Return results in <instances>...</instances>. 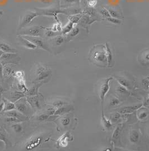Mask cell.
<instances>
[{"label":"cell","mask_w":149,"mask_h":151,"mask_svg":"<svg viewBox=\"0 0 149 151\" xmlns=\"http://www.w3.org/2000/svg\"><path fill=\"white\" fill-rule=\"evenodd\" d=\"M18 39L19 40L20 45L24 46L26 49H31V50H35L37 46L35 44H34L31 41L26 38L25 37L21 35L18 36Z\"/></svg>","instance_id":"10"},{"label":"cell","mask_w":149,"mask_h":151,"mask_svg":"<svg viewBox=\"0 0 149 151\" xmlns=\"http://www.w3.org/2000/svg\"><path fill=\"white\" fill-rule=\"evenodd\" d=\"M25 96H26L25 93L23 92H21L19 90L18 91H13L12 92H10L9 93L6 99L12 101L13 103H15L17 101H19L22 98H24Z\"/></svg>","instance_id":"12"},{"label":"cell","mask_w":149,"mask_h":151,"mask_svg":"<svg viewBox=\"0 0 149 151\" xmlns=\"http://www.w3.org/2000/svg\"><path fill=\"white\" fill-rule=\"evenodd\" d=\"M79 32H80V29L79 28L77 27L73 28L72 31L68 33V36L69 37H74L76 36L79 33Z\"/></svg>","instance_id":"34"},{"label":"cell","mask_w":149,"mask_h":151,"mask_svg":"<svg viewBox=\"0 0 149 151\" xmlns=\"http://www.w3.org/2000/svg\"><path fill=\"white\" fill-rule=\"evenodd\" d=\"M45 35L47 37H55L59 35V32L53 31L52 30H46L45 33Z\"/></svg>","instance_id":"31"},{"label":"cell","mask_w":149,"mask_h":151,"mask_svg":"<svg viewBox=\"0 0 149 151\" xmlns=\"http://www.w3.org/2000/svg\"><path fill=\"white\" fill-rule=\"evenodd\" d=\"M116 90H117V91H118V93L122 94H126L128 93V89L122 85L119 86L116 89Z\"/></svg>","instance_id":"38"},{"label":"cell","mask_w":149,"mask_h":151,"mask_svg":"<svg viewBox=\"0 0 149 151\" xmlns=\"http://www.w3.org/2000/svg\"><path fill=\"white\" fill-rule=\"evenodd\" d=\"M43 138L42 136L37 135L33 137L25 144V149L26 151H31L37 148L42 143Z\"/></svg>","instance_id":"7"},{"label":"cell","mask_w":149,"mask_h":151,"mask_svg":"<svg viewBox=\"0 0 149 151\" xmlns=\"http://www.w3.org/2000/svg\"><path fill=\"white\" fill-rule=\"evenodd\" d=\"M4 78V66L0 63V79H3Z\"/></svg>","instance_id":"47"},{"label":"cell","mask_w":149,"mask_h":151,"mask_svg":"<svg viewBox=\"0 0 149 151\" xmlns=\"http://www.w3.org/2000/svg\"><path fill=\"white\" fill-rule=\"evenodd\" d=\"M143 86L146 88H149V81L147 80H143Z\"/></svg>","instance_id":"49"},{"label":"cell","mask_w":149,"mask_h":151,"mask_svg":"<svg viewBox=\"0 0 149 151\" xmlns=\"http://www.w3.org/2000/svg\"><path fill=\"white\" fill-rule=\"evenodd\" d=\"M71 109H72L71 107H68V106L64 107V106H63L62 107L58 108L55 113V114L57 115V116L62 115V114H64L65 113L70 112V111H71Z\"/></svg>","instance_id":"21"},{"label":"cell","mask_w":149,"mask_h":151,"mask_svg":"<svg viewBox=\"0 0 149 151\" xmlns=\"http://www.w3.org/2000/svg\"><path fill=\"white\" fill-rule=\"evenodd\" d=\"M120 132H121L120 127L118 126L116 129V130H114V132H113L112 139H114V140H117L119 138V137Z\"/></svg>","instance_id":"41"},{"label":"cell","mask_w":149,"mask_h":151,"mask_svg":"<svg viewBox=\"0 0 149 151\" xmlns=\"http://www.w3.org/2000/svg\"><path fill=\"white\" fill-rule=\"evenodd\" d=\"M15 107L16 110L28 117H29V115L31 113V107L27 102L26 98L25 99L24 97L22 98L17 101L15 103Z\"/></svg>","instance_id":"4"},{"label":"cell","mask_w":149,"mask_h":151,"mask_svg":"<svg viewBox=\"0 0 149 151\" xmlns=\"http://www.w3.org/2000/svg\"><path fill=\"white\" fill-rule=\"evenodd\" d=\"M26 100L31 107L34 109H40V104L38 95L35 96H26Z\"/></svg>","instance_id":"9"},{"label":"cell","mask_w":149,"mask_h":151,"mask_svg":"<svg viewBox=\"0 0 149 151\" xmlns=\"http://www.w3.org/2000/svg\"><path fill=\"white\" fill-rule=\"evenodd\" d=\"M3 101L4 102V108L2 112L9 111L11 110H13V109H16L15 103L7 99L6 98H4L3 99Z\"/></svg>","instance_id":"17"},{"label":"cell","mask_w":149,"mask_h":151,"mask_svg":"<svg viewBox=\"0 0 149 151\" xmlns=\"http://www.w3.org/2000/svg\"><path fill=\"white\" fill-rule=\"evenodd\" d=\"M76 0H60V2H61V4H71L74 2Z\"/></svg>","instance_id":"48"},{"label":"cell","mask_w":149,"mask_h":151,"mask_svg":"<svg viewBox=\"0 0 149 151\" xmlns=\"http://www.w3.org/2000/svg\"><path fill=\"white\" fill-rule=\"evenodd\" d=\"M49 117H50V115L48 114L47 113H42L39 116H38L37 119L38 121L43 122L44 121H47Z\"/></svg>","instance_id":"33"},{"label":"cell","mask_w":149,"mask_h":151,"mask_svg":"<svg viewBox=\"0 0 149 151\" xmlns=\"http://www.w3.org/2000/svg\"><path fill=\"white\" fill-rule=\"evenodd\" d=\"M80 18H81V16L76 15L70 16L68 17V19L70 20V21L72 22L74 24H75V23H77L79 21V20L80 19Z\"/></svg>","instance_id":"36"},{"label":"cell","mask_w":149,"mask_h":151,"mask_svg":"<svg viewBox=\"0 0 149 151\" xmlns=\"http://www.w3.org/2000/svg\"><path fill=\"white\" fill-rule=\"evenodd\" d=\"M40 1H41L42 2H43V3H45V4H46V3H48V2H47V0H39Z\"/></svg>","instance_id":"53"},{"label":"cell","mask_w":149,"mask_h":151,"mask_svg":"<svg viewBox=\"0 0 149 151\" xmlns=\"http://www.w3.org/2000/svg\"><path fill=\"white\" fill-rule=\"evenodd\" d=\"M65 39L61 35H58L54 37V42L57 46H61L64 42Z\"/></svg>","instance_id":"30"},{"label":"cell","mask_w":149,"mask_h":151,"mask_svg":"<svg viewBox=\"0 0 149 151\" xmlns=\"http://www.w3.org/2000/svg\"><path fill=\"white\" fill-rule=\"evenodd\" d=\"M57 109V108H56V107H54L53 106H52V107H50V108H48L47 111V113L48 114H49L50 116L53 115V114H55V113Z\"/></svg>","instance_id":"43"},{"label":"cell","mask_w":149,"mask_h":151,"mask_svg":"<svg viewBox=\"0 0 149 151\" xmlns=\"http://www.w3.org/2000/svg\"><path fill=\"white\" fill-rule=\"evenodd\" d=\"M15 70L11 68V67L9 66V64L4 66V76L6 77H9L11 76H13Z\"/></svg>","instance_id":"24"},{"label":"cell","mask_w":149,"mask_h":151,"mask_svg":"<svg viewBox=\"0 0 149 151\" xmlns=\"http://www.w3.org/2000/svg\"><path fill=\"white\" fill-rule=\"evenodd\" d=\"M71 122V119L68 116H65L61 120V123L63 127H67Z\"/></svg>","instance_id":"32"},{"label":"cell","mask_w":149,"mask_h":151,"mask_svg":"<svg viewBox=\"0 0 149 151\" xmlns=\"http://www.w3.org/2000/svg\"><path fill=\"white\" fill-rule=\"evenodd\" d=\"M3 113H5L4 114L6 116L16 117L18 119H19L22 120L23 122L29 120V117H28V116L24 115V114L20 112L19 111H18L16 109H13V110L5 112H3Z\"/></svg>","instance_id":"11"},{"label":"cell","mask_w":149,"mask_h":151,"mask_svg":"<svg viewBox=\"0 0 149 151\" xmlns=\"http://www.w3.org/2000/svg\"><path fill=\"white\" fill-rule=\"evenodd\" d=\"M140 139V134L136 130H133L131 132L130 140L132 143H136Z\"/></svg>","instance_id":"22"},{"label":"cell","mask_w":149,"mask_h":151,"mask_svg":"<svg viewBox=\"0 0 149 151\" xmlns=\"http://www.w3.org/2000/svg\"><path fill=\"white\" fill-rule=\"evenodd\" d=\"M148 113L146 112H143L140 113L138 116V117L140 120H143L145 119H146L148 117Z\"/></svg>","instance_id":"46"},{"label":"cell","mask_w":149,"mask_h":151,"mask_svg":"<svg viewBox=\"0 0 149 151\" xmlns=\"http://www.w3.org/2000/svg\"><path fill=\"white\" fill-rule=\"evenodd\" d=\"M13 77H16V78H18V80L21 79V78H24V71H22V70H19V71L15 72Z\"/></svg>","instance_id":"37"},{"label":"cell","mask_w":149,"mask_h":151,"mask_svg":"<svg viewBox=\"0 0 149 151\" xmlns=\"http://www.w3.org/2000/svg\"><path fill=\"white\" fill-rule=\"evenodd\" d=\"M40 29H42L40 26H34L26 28L24 30H22L18 34V35L21 36H38L39 37L41 35Z\"/></svg>","instance_id":"8"},{"label":"cell","mask_w":149,"mask_h":151,"mask_svg":"<svg viewBox=\"0 0 149 151\" xmlns=\"http://www.w3.org/2000/svg\"><path fill=\"white\" fill-rule=\"evenodd\" d=\"M112 80V78H107L105 80V82H104L102 85L100 87V98L101 101H104V98L106 96V94L109 90V82Z\"/></svg>","instance_id":"13"},{"label":"cell","mask_w":149,"mask_h":151,"mask_svg":"<svg viewBox=\"0 0 149 151\" xmlns=\"http://www.w3.org/2000/svg\"><path fill=\"white\" fill-rule=\"evenodd\" d=\"M20 57L17 53H4L0 58V63L3 66L9 64H17L20 61Z\"/></svg>","instance_id":"3"},{"label":"cell","mask_w":149,"mask_h":151,"mask_svg":"<svg viewBox=\"0 0 149 151\" xmlns=\"http://www.w3.org/2000/svg\"><path fill=\"white\" fill-rule=\"evenodd\" d=\"M5 120L7 122H11V123H21V122H23L22 120L18 119L16 117H9V116H6Z\"/></svg>","instance_id":"29"},{"label":"cell","mask_w":149,"mask_h":151,"mask_svg":"<svg viewBox=\"0 0 149 151\" xmlns=\"http://www.w3.org/2000/svg\"><path fill=\"white\" fill-rule=\"evenodd\" d=\"M67 104L66 102L62 101V100H57V101H54L52 103H51V105L54 107H56L57 108H60V107H62Z\"/></svg>","instance_id":"28"},{"label":"cell","mask_w":149,"mask_h":151,"mask_svg":"<svg viewBox=\"0 0 149 151\" xmlns=\"http://www.w3.org/2000/svg\"><path fill=\"white\" fill-rule=\"evenodd\" d=\"M148 108H149V106H148Z\"/></svg>","instance_id":"57"},{"label":"cell","mask_w":149,"mask_h":151,"mask_svg":"<svg viewBox=\"0 0 149 151\" xmlns=\"http://www.w3.org/2000/svg\"><path fill=\"white\" fill-rule=\"evenodd\" d=\"M120 117H121V115L119 113H115L113 114V116L111 117V120L113 122H116L120 119Z\"/></svg>","instance_id":"44"},{"label":"cell","mask_w":149,"mask_h":151,"mask_svg":"<svg viewBox=\"0 0 149 151\" xmlns=\"http://www.w3.org/2000/svg\"><path fill=\"white\" fill-rule=\"evenodd\" d=\"M116 78L117 80V81L121 84V85L124 86L127 89L131 88V85L130 82L126 78H125L123 77H119V76H116Z\"/></svg>","instance_id":"18"},{"label":"cell","mask_w":149,"mask_h":151,"mask_svg":"<svg viewBox=\"0 0 149 151\" xmlns=\"http://www.w3.org/2000/svg\"><path fill=\"white\" fill-rule=\"evenodd\" d=\"M102 122H103V125L104 126V127L106 129L109 130L112 128V123L111 122V121L109 120H107L106 119V117L104 115L103 111L102 112Z\"/></svg>","instance_id":"27"},{"label":"cell","mask_w":149,"mask_h":151,"mask_svg":"<svg viewBox=\"0 0 149 151\" xmlns=\"http://www.w3.org/2000/svg\"><path fill=\"white\" fill-rule=\"evenodd\" d=\"M3 14H4V12L2 10H0V18L3 15Z\"/></svg>","instance_id":"54"},{"label":"cell","mask_w":149,"mask_h":151,"mask_svg":"<svg viewBox=\"0 0 149 151\" xmlns=\"http://www.w3.org/2000/svg\"><path fill=\"white\" fill-rule=\"evenodd\" d=\"M0 140L2 141L7 148L8 145H9V140L7 137L6 132L3 129H0Z\"/></svg>","instance_id":"20"},{"label":"cell","mask_w":149,"mask_h":151,"mask_svg":"<svg viewBox=\"0 0 149 151\" xmlns=\"http://www.w3.org/2000/svg\"><path fill=\"white\" fill-rule=\"evenodd\" d=\"M11 127L13 132L17 134L21 133L23 131V126L20 123H13Z\"/></svg>","instance_id":"25"},{"label":"cell","mask_w":149,"mask_h":151,"mask_svg":"<svg viewBox=\"0 0 149 151\" xmlns=\"http://www.w3.org/2000/svg\"><path fill=\"white\" fill-rule=\"evenodd\" d=\"M106 50H107V55H108V64H110L112 61V59H113V57H112V52L109 49V46L108 44L106 43Z\"/></svg>","instance_id":"35"},{"label":"cell","mask_w":149,"mask_h":151,"mask_svg":"<svg viewBox=\"0 0 149 151\" xmlns=\"http://www.w3.org/2000/svg\"><path fill=\"white\" fill-rule=\"evenodd\" d=\"M35 10L39 15H44L48 17H52L56 19L57 22H60L58 18V15L60 14H65L66 12L61 9H58L55 7H50L48 8H35Z\"/></svg>","instance_id":"1"},{"label":"cell","mask_w":149,"mask_h":151,"mask_svg":"<svg viewBox=\"0 0 149 151\" xmlns=\"http://www.w3.org/2000/svg\"><path fill=\"white\" fill-rule=\"evenodd\" d=\"M42 82H38L35 83L31 88L28 89V91L25 93L26 96H35L39 95V88L42 85Z\"/></svg>","instance_id":"15"},{"label":"cell","mask_w":149,"mask_h":151,"mask_svg":"<svg viewBox=\"0 0 149 151\" xmlns=\"http://www.w3.org/2000/svg\"><path fill=\"white\" fill-rule=\"evenodd\" d=\"M108 10L109 13L110 14V15H111V17H112V18H117V19L120 18L121 16L116 11L113 10L112 9H108Z\"/></svg>","instance_id":"39"},{"label":"cell","mask_w":149,"mask_h":151,"mask_svg":"<svg viewBox=\"0 0 149 151\" xmlns=\"http://www.w3.org/2000/svg\"><path fill=\"white\" fill-rule=\"evenodd\" d=\"M145 106H149V99H147L145 102Z\"/></svg>","instance_id":"52"},{"label":"cell","mask_w":149,"mask_h":151,"mask_svg":"<svg viewBox=\"0 0 149 151\" xmlns=\"http://www.w3.org/2000/svg\"><path fill=\"white\" fill-rule=\"evenodd\" d=\"M107 19L108 21H109V22L115 24H120L122 23V21L121 20H119L117 18H112V17H110V18H106Z\"/></svg>","instance_id":"40"},{"label":"cell","mask_w":149,"mask_h":151,"mask_svg":"<svg viewBox=\"0 0 149 151\" xmlns=\"http://www.w3.org/2000/svg\"><path fill=\"white\" fill-rule=\"evenodd\" d=\"M32 42L35 45L38 47L42 49L43 50L47 51L48 52H51L50 50V47L40 37L38 36H23Z\"/></svg>","instance_id":"6"},{"label":"cell","mask_w":149,"mask_h":151,"mask_svg":"<svg viewBox=\"0 0 149 151\" xmlns=\"http://www.w3.org/2000/svg\"><path fill=\"white\" fill-rule=\"evenodd\" d=\"M100 13H101V14L103 15V17H104L106 18L111 17V16L110 14L109 13V12H108V9H106L103 8V9L101 10Z\"/></svg>","instance_id":"42"},{"label":"cell","mask_w":149,"mask_h":151,"mask_svg":"<svg viewBox=\"0 0 149 151\" xmlns=\"http://www.w3.org/2000/svg\"><path fill=\"white\" fill-rule=\"evenodd\" d=\"M4 53V52H3L0 49V58H1V56L2 55V54H3Z\"/></svg>","instance_id":"56"},{"label":"cell","mask_w":149,"mask_h":151,"mask_svg":"<svg viewBox=\"0 0 149 151\" xmlns=\"http://www.w3.org/2000/svg\"><path fill=\"white\" fill-rule=\"evenodd\" d=\"M50 73L51 70L48 68L43 65H38L36 69V74L37 75V76L34 81L36 82L43 81L50 76Z\"/></svg>","instance_id":"5"},{"label":"cell","mask_w":149,"mask_h":151,"mask_svg":"<svg viewBox=\"0 0 149 151\" xmlns=\"http://www.w3.org/2000/svg\"><path fill=\"white\" fill-rule=\"evenodd\" d=\"M39 16L36 11H26L20 18L18 25V30H21L30 24L33 20Z\"/></svg>","instance_id":"2"},{"label":"cell","mask_w":149,"mask_h":151,"mask_svg":"<svg viewBox=\"0 0 149 151\" xmlns=\"http://www.w3.org/2000/svg\"><path fill=\"white\" fill-rule=\"evenodd\" d=\"M17 88L19 91H20L23 93H26L29 88H27L25 85V80L24 78L18 79V82L17 83Z\"/></svg>","instance_id":"19"},{"label":"cell","mask_w":149,"mask_h":151,"mask_svg":"<svg viewBox=\"0 0 149 151\" xmlns=\"http://www.w3.org/2000/svg\"><path fill=\"white\" fill-rule=\"evenodd\" d=\"M74 23L70 21L68 23L65 25L61 30V33L62 35H66L68 34L74 28Z\"/></svg>","instance_id":"23"},{"label":"cell","mask_w":149,"mask_h":151,"mask_svg":"<svg viewBox=\"0 0 149 151\" xmlns=\"http://www.w3.org/2000/svg\"><path fill=\"white\" fill-rule=\"evenodd\" d=\"M4 92V89L3 88L2 86L1 85H0V101L2 99V96Z\"/></svg>","instance_id":"50"},{"label":"cell","mask_w":149,"mask_h":151,"mask_svg":"<svg viewBox=\"0 0 149 151\" xmlns=\"http://www.w3.org/2000/svg\"><path fill=\"white\" fill-rule=\"evenodd\" d=\"M4 145H5V144H4V143L2 141L0 140V147H2V146Z\"/></svg>","instance_id":"55"},{"label":"cell","mask_w":149,"mask_h":151,"mask_svg":"<svg viewBox=\"0 0 149 151\" xmlns=\"http://www.w3.org/2000/svg\"><path fill=\"white\" fill-rule=\"evenodd\" d=\"M119 103V101L118 100V99L116 98H113L111 99V102H110V105L111 106H117Z\"/></svg>","instance_id":"45"},{"label":"cell","mask_w":149,"mask_h":151,"mask_svg":"<svg viewBox=\"0 0 149 151\" xmlns=\"http://www.w3.org/2000/svg\"><path fill=\"white\" fill-rule=\"evenodd\" d=\"M141 60L143 63H149V49L143 52L141 55Z\"/></svg>","instance_id":"26"},{"label":"cell","mask_w":149,"mask_h":151,"mask_svg":"<svg viewBox=\"0 0 149 151\" xmlns=\"http://www.w3.org/2000/svg\"><path fill=\"white\" fill-rule=\"evenodd\" d=\"M0 49L4 53H17L18 51L11 47V45L4 41H0Z\"/></svg>","instance_id":"14"},{"label":"cell","mask_w":149,"mask_h":151,"mask_svg":"<svg viewBox=\"0 0 149 151\" xmlns=\"http://www.w3.org/2000/svg\"><path fill=\"white\" fill-rule=\"evenodd\" d=\"M4 108V102L2 101L1 103H0V113L3 112Z\"/></svg>","instance_id":"51"},{"label":"cell","mask_w":149,"mask_h":151,"mask_svg":"<svg viewBox=\"0 0 149 151\" xmlns=\"http://www.w3.org/2000/svg\"><path fill=\"white\" fill-rule=\"evenodd\" d=\"M142 104H137L136 106H128V107H124L122 108L119 112L122 114H127L133 112L135 111L138 109L140 107H141Z\"/></svg>","instance_id":"16"}]
</instances>
